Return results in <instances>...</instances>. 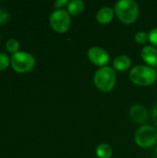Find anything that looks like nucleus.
Instances as JSON below:
<instances>
[{
  "label": "nucleus",
  "instance_id": "1",
  "mask_svg": "<svg viewBox=\"0 0 157 158\" xmlns=\"http://www.w3.org/2000/svg\"><path fill=\"white\" fill-rule=\"evenodd\" d=\"M139 6L133 0H120L115 5V13L118 19L124 24L134 23L139 16Z\"/></svg>",
  "mask_w": 157,
  "mask_h": 158
},
{
  "label": "nucleus",
  "instance_id": "2",
  "mask_svg": "<svg viewBox=\"0 0 157 158\" xmlns=\"http://www.w3.org/2000/svg\"><path fill=\"white\" fill-rule=\"evenodd\" d=\"M156 69L146 65H137L130 71V81L139 86H149L156 81Z\"/></svg>",
  "mask_w": 157,
  "mask_h": 158
},
{
  "label": "nucleus",
  "instance_id": "3",
  "mask_svg": "<svg viewBox=\"0 0 157 158\" xmlns=\"http://www.w3.org/2000/svg\"><path fill=\"white\" fill-rule=\"evenodd\" d=\"M93 82L96 88L104 93L111 92L117 82V74L112 67H104L96 70Z\"/></svg>",
  "mask_w": 157,
  "mask_h": 158
},
{
  "label": "nucleus",
  "instance_id": "4",
  "mask_svg": "<svg viewBox=\"0 0 157 158\" xmlns=\"http://www.w3.org/2000/svg\"><path fill=\"white\" fill-rule=\"evenodd\" d=\"M12 69L19 73H27L32 70L35 67V58L30 53L19 51L13 54L10 57Z\"/></svg>",
  "mask_w": 157,
  "mask_h": 158
},
{
  "label": "nucleus",
  "instance_id": "5",
  "mask_svg": "<svg viewBox=\"0 0 157 158\" xmlns=\"http://www.w3.org/2000/svg\"><path fill=\"white\" fill-rule=\"evenodd\" d=\"M134 138L138 146L144 149L151 148L157 143L156 129L150 125H143L137 130Z\"/></svg>",
  "mask_w": 157,
  "mask_h": 158
},
{
  "label": "nucleus",
  "instance_id": "6",
  "mask_svg": "<svg viewBox=\"0 0 157 158\" xmlns=\"http://www.w3.org/2000/svg\"><path fill=\"white\" fill-rule=\"evenodd\" d=\"M70 15L68 10L56 9L51 13L49 17V24L51 28L57 33H65L70 26Z\"/></svg>",
  "mask_w": 157,
  "mask_h": 158
},
{
  "label": "nucleus",
  "instance_id": "7",
  "mask_svg": "<svg viewBox=\"0 0 157 158\" xmlns=\"http://www.w3.org/2000/svg\"><path fill=\"white\" fill-rule=\"evenodd\" d=\"M87 56L90 62L100 68L106 67L110 59V56L106 50L96 46L92 47L87 51Z\"/></svg>",
  "mask_w": 157,
  "mask_h": 158
},
{
  "label": "nucleus",
  "instance_id": "8",
  "mask_svg": "<svg viewBox=\"0 0 157 158\" xmlns=\"http://www.w3.org/2000/svg\"><path fill=\"white\" fill-rule=\"evenodd\" d=\"M143 60L146 63V66L151 68L157 67V48L153 45H146L141 51Z\"/></svg>",
  "mask_w": 157,
  "mask_h": 158
},
{
  "label": "nucleus",
  "instance_id": "9",
  "mask_svg": "<svg viewBox=\"0 0 157 158\" xmlns=\"http://www.w3.org/2000/svg\"><path fill=\"white\" fill-rule=\"evenodd\" d=\"M130 117L132 121H134L135 123L141 124V123H144L147 120L148 112L143 106L137 104L131 106L130 110Z\"/></svg>",
  "mask_w": 157,
  "mask_h": 158
},
{
  "label": "nucleus",
  "instance_id": "10",
  "mask_svg": "<svg viewBox=\"0 0 157 158\" xmlns=\"http://www.w3.org/2000/svg\"><path fill=\"white\" fill-rule=\"evenodd\" d=\"M114 10L110 6H104L101 7L96 13V20L100 24L105 25L111 22L114 18Z\"/></svg>",
  "mask_w": 157,
  "mask_h": 158
},
{
  "label": "nucleus",
  "instance_id": "11",
  "mask_svg": "<svg viewBox=\"0 0 157 158\" xmlns=\"http://www.w3.org/2000/svg\"><path fill=\"white\" fill-rule=\"evenodd\" d=\"M131 65V60L130 56L126 55H120L117 56L113 61V67L114 69H117L118 71H126L130 69Z\"/></svg>",
  "mask_w": 157,
  "mask_h": 158
},
{
  "label": "nucleus",
  "instance_id": "12",
  "mask_svg": "<svg viewBox=\"0 0 157 158\" xmlns=\"http://www.w3.org/2000/svg\"><path fill=\"white\" fill-rule=\"evenodd\" d=\"M68 12L71 16H79L84 10V3L81 0H71L68 4Z\"/></svg>",
  "mask_w": 157,
  "mask_h": 158
},
{
  "label": "nucleus",
  "instance_id": "13",
  "mask_svg": "<svg viewBox=\"0 0 157 158\" xmlns=\"http://www.w3.org/2000/svg\"><path fill=\"white\" fill-rule=\"evenodd\" d=\"M95 153L98 158H110L112 156L113 151L110 145L106 143H101L97 146Z\"/></svg>",
  "mask_w": 157,
  "mask_h": 158
},
{
  "label": "nucleus",
  "instance_id": "14",
  "mask_svg": "<svg viewBox=\"0 0 157 158\" xmlns=\"http://www.w3.org/2000/svg\"><path fill=\"white\" fill-rule=\"evenodd\" d=\"M6 48L8 52H10L12 55L16 54L17 52H19V43L15 40V39H9L7 40V42L6 43Z\"/></svg>",
  "mask_w": 157,
  "mask_h": 158
},
{
  "label": "nucleus",
  "instance_id": "15",
  "mask_svg": "<svg viewBox=\"0 0 157 158\" xmlns=\"http://www.w3.org/2000/svg\"><path fill=\"white\" fill-rule=\"evenodd\" d=\"M134 39H135L136 43H138V44H146V43L149 41L148 33H146V32L143 31H138V32L135 34Z\"/></svg>",
  "mask_w": 157,
  "mask_h": 158
},
{
  "label": "nucleus",
  "instance_id": "16",
  "mask_svg": "<svg viewBox=\"0 0 157 158\" xmlns=\"http://www.w3.org/2000/svg\"><path fill=\"white\" fill-rule=\"evenodd\" d=\"M10 64V58L5 53H0V71L5 70Z\"/></svg>",
  "mask_w": 157,
  "mask_h": 158
},
{
  "label": "nucleus",
  "instance_id": "17",
  "mask_svg": "<svg viewBox=\"0 0 157 158\" xmlns=\"http://www.w3.org/2000/svg\"><path fill=\"white\" fill-rule=\"evenodd\" d=\"M149 42L153 44V46L157 47V28H154L151 30V31L148 33Z\"/></svg>",
  "mask_w": 157,
  "mask_h": 158
},
{
  "label": "nucleus",
  "instance_id": "18",
  "mask_svg": "<svg viewBox=\"0 0 157 158\" xmlns=\"http://www.w3.org/2000/svg\"><path fill=\"white\" fill-rule=\"evenodd\" d=\"M9 20V14L5 9H0V25L7 23Z\"/></svg>",
  "mask_w": 157,
  "mask_h": 158
},
{
  "label": "nucleus",
  "instance_id": "19",
  "mask_svg": "<svg viewBox=\"0 0 157 158\" xmlns=\"http://www.w3.org/2000/svg\"><path fill=\"white\" fill-rule=\"evenodd\" d=\"M68 0H57L56 3H55V7L57 8V9H61V7H63L64 6H68Z\"/></svg>",
  "mask_w": 157,
  "mask_h": 158
},
{
  "label": "nucleus",
  "instance_id": "20",
  "mask_svg": "<svg viewBox=\"0 0 157 158\" xmlns=\"http://www.w3.org/2000/svg\"><path fill=\"white\" fill-rule=\"evenodd\" d=\"M153 119H154L155 125L157 128V104H155V106H154V109H153Z\"/></svg>",
  "mask_w": 157,
  "mask_h": 158
},
{
  "label": "nucleus",
  "instance_id": "21",
  "mask_svg": "<svg viewBox=\"0 0 157 158\" xmlns=\"http://www.w3.org/2000/svg\"><path fill=\"white\" fill-rule=\"evenodd\" d=\"M155 152H156V155H157V145H156V149H155Z\"/></svg>",
  "mask_w": 157,
  "mask_h": 158
},
{
  "label": "nucleus",
  "instance_id": "22",
  "mask_svg": "<svg viewBox=\"0 0 157 158\" xmlns=\"http://www.w3.org/2000/svg\"><path fill=\"white\" fill-rule=\"evenodd\" d=\"M0 39H1V37H0Z\"/></svg>",
  "mask_w": 157,
  "mask_h": 158
}]
</instances>
